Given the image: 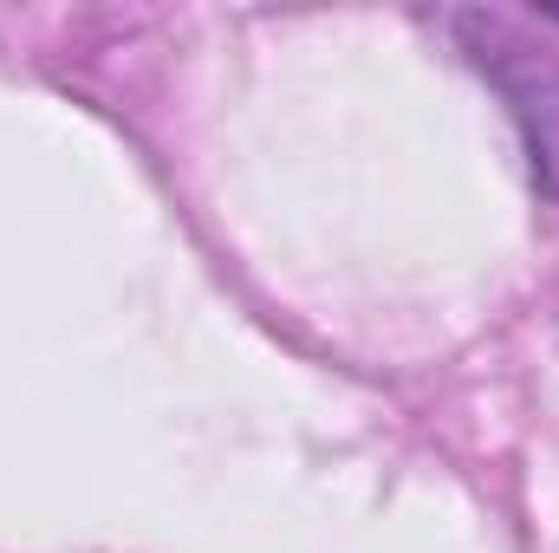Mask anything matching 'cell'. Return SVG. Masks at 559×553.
Returning <instances> with one entry per match:
<instances>
[{"mask_svg":"<svg viewBox=\"0 0 559 553\" xmlns=\"http://www.w3.org/2000/svg\"><path fill=\"white\" fill-rule=\"evenodd\" d=\"M455 26L468 33L475 66H481V72L495 79V92L508 98L521 138L534 150V176L559 196V59L540 52V46H527V39H514L508 20H488V13H462Z\"/></svg>","mask_w":559,"mask_h":553,"instance_id":"1","label":"cell"}]
</instances>
